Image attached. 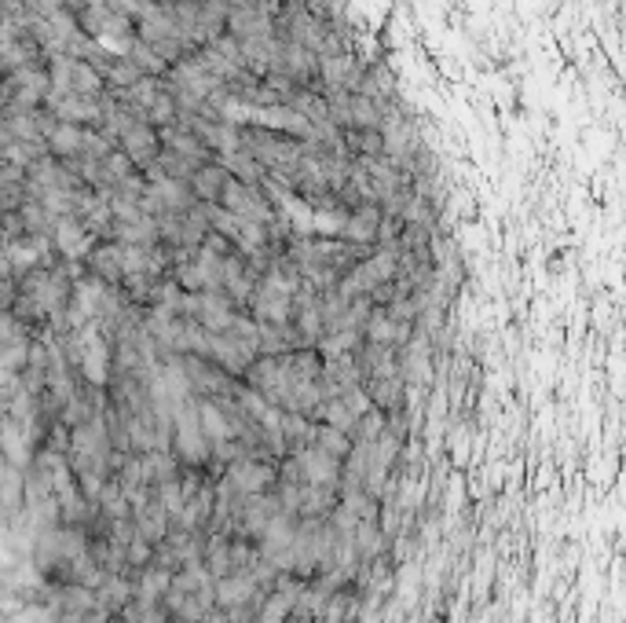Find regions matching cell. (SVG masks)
Masks as SVG:
<instances>
[{
  "label": "cell",
  "mask_w": 626,
  "mask_h": 623,
  "mask_svg": "<svg viewBox=\"0 0 626 623\" xmlns=\"http://www.w3.org/2000/svg\"><path fill=\"white\" fill-rule=\"evenodd\" d=\"M187 293H205V290H224V253H213L209 246L191 249L172 275Z\"/></svg>",
  "instance_id": "6da1fadb"
},
{
  "label": "cell",
  "mask_w": 626,
  "mask_h": 623,
  "mask_svg": "<svg viewBox=\"0 0 626 623\" xmlns=\"http://www.w3.org/2000/svg\"><path fill=\"white\" fill-rule=\"evenodd\" d=\"M187 316L198 320L213 334H227L238 323L242 312H238V304L224 290H205V293H191L187 297Z\"/></svg>",
  "instance_id": "7a4b0ae2"
},
{
  "label": "cell",
  "mask_w": 626,
  "mask_h": 623,
  "mask_svg": "<svg viewBox=\"0 0 626 623\" xmlns=\"http://www.w3.org/2000/svg\"><path fill=\"white\" fill-rule=\"evenodd\" d=\"M45 111L56 118V121H70V125H92L99 129L103 125V100L96 96H78V92H48V103Z\"/></svg>",
  "instance_id": "3957f363"
},
{
  "label": "cell",
  "mask_w": 626,
  "mask_h": 623,
  "mask_svg": "<svg viewBox=\"0 0 626 623\" xmlns=\"http://www.w3.org/2000/svg\"><path fill=\"white\" fill-rule=\"evenodd\" d=\"M121 151L136 162V169H151L158 158H162V151H165V143H162V129L158 125H151V121H140V118H129L125 121V129H121Z\"/></svg>",
  "instance_id": "277c9868"
},
{
  "label": "cell",
  "mask_w": 626,
  "mask_h": 623,
  "mask_svg": "<svg viewBox=\"0 0 626 623\" xmlns=\"http://www.w3.org/2000/svg\"><path fill=\"white\" fill-rule=\"evenodd\" d=\"M48 238H52V246L59 249L63 260H89L92 249L99 246V238L81 224V216H52Z\"/></svg>",
  "instance_id": "5b68a950"
},
{
  "label": "cell",
  "mask_w": 626,
  "mask_h": 623,
  "mask_svg": "<svg viewBox=\"0 0 626 623\" xmlns=\"http://www.w3.org/2000/svg\"><path fill=\"white\" fill-rule=\"evenodd\" d=\"M249 316L256 320V323H267V327H289L293 323V297H286V293H278V290H271V286H256V293H253V304H249Z\"/></svg>",
  "instance_id": "8992f818"
},
{
  "label": "cell",
  "mask_w": 626,
  "mask_h": 623,
  "mask_svg": "<svg viewBox=\"0 0 626 623\" xmlns=\"http://www.w3.org/2000/svg\"><path fill=\"white\" fill-rule=\"evenodd\" d=\"M381 224H385V209L374 206V202H363V206H356L349 213L341 238H349L356 246H378L381 242Z\"/></svg>",
  "instance_id": "52a82bcc"
},
{
  "label": "cell",
  "mask_w": 626,
  "mask_h": 623,
  "mask_svg": "<svg viewBox=\"0 0 626 623\" xmlns=\"http://www.w3.org/2000/svg\"><path fill=\"white\" fill-rule=\"evenodd\" d=\"M89 268L107 286H121L125 282V249H121V242H114V238L110 242H99L92 249V257H89Z\"/></svg>",
  "instance_id": "ba28073f"
},
{
  "label": "cell",
  "mask_w": 626,
  "mask_h": 623,
  "mask_svg": "<svg viewBox=\"0 0 626 623\" xmlns=\"http://www.w3.org/2000/svg\"><path fill=\"white\" fill-rule=\"evenodd\" d=\"M227 180H231V169H227L224 162H205V165H198V169H194V176H191V187H194L198 202L220 206V195H224Z\"/></svg>",
  "instance_id": "9c48e42d"
},
{
  "label": "cell",
  "mask_w": 626,
  "mask_h": 623,
  "mask_svg": "<svg viewBox=\"0 0 626 623\" xmlns=\"http://www.w3.org/2000/svg\"><path fill=\"white\" fill-rule=\"evenodd\" d=\"M227 169H231V176L235 180H242V184H253V187H264L267 184V169L242 147V151H235V154H227V158H220Z\"/></svg>",
  "instance_id": "30bf717a"
},
{
  "label": "cell",
  "mask_w": 626,
  "mask_h": 623,
  "mask_svg": "<svg viewBox=\"0 0 626 623\" xmlns=\"http://www.w3.org/2000/svg\"><path fill=\"white\" fill-rule=\"evenodd\" d=\"M345 147L352 151V158H378V154H385V136H381V129H349Z\"/></svg>",
  "instance_id": "8fae6325"
},
{
  "label": "cell",
  "mask_w": 626,
  "mask_h": 623,
  "mask_svg": "<svg viewBox=\"0 0 626 623\" xmlns=\"http://www.w3.org/2000/svg\"><path fill=\"white\" fill-rule=\"evenodd\" d=\"M316 444H319L323 451L338 455V459H349L352 448H356V437H349L345 429H334V426H327V422H316Z\"/></svg>",
  "instance_id": "7c38bea8"
},
{
  "label": "cell",
  "mask_w": 626,
  "mask_h": 623,
  "mask_svg": "<svg viewBox=\"0 0 626 623\" xmlns=\"http://www.w3.org/2000/svg\"><path fill=\"white\" fill-rule=\"evenodd\" d=\"M129 59L143 70V78H165V74L172 70V67H169V63H165V59H162L147 41H136V48H132V56H129Z\"/></svg>",
  "instance_id": "4fadbf2b"
}]
</instances>
